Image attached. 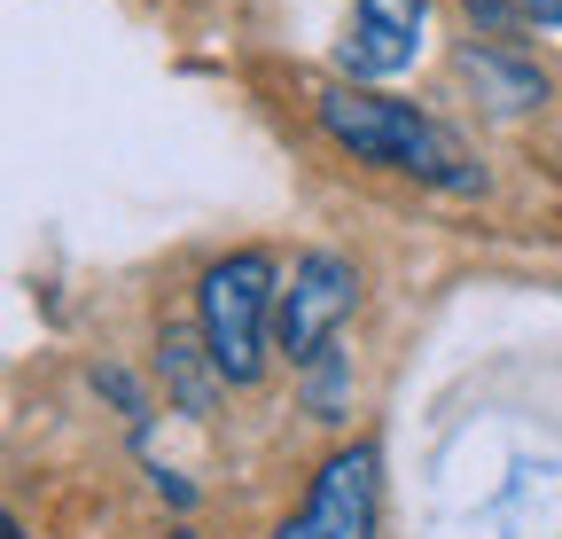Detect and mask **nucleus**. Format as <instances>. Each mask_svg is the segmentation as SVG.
<instances>
[{
  "label": "nucleus",
  "instance_id": "423d86ee",
  "mask_svg": "<svg viewBox=\"0 0 562 539\" xmlns=\"http://www.w3.org/2000/svg\"><path fill=\"white\" fill-rule=\"evenodd\" d=\"M461 71L492 87V110H531V102L547 94V79L531 71V63H508V55H492V47H469Z\"/></svg>",
  "mask_w": 562,
  "mask_h": 539
},
{
  "label": "nucleus",
  "instance_id": "6e6552de",
  "mask_svg": "<svg viewBox=\"0 0 562 539\" xmlns=\"http://www.w3.org/2000/svg\"><path fill=\"white\" fill-rule=\"evenodd\" d=\"M165 539H188V531H165Z\"/></svg>",
  "mask_w": 562,
  "mask_h": 539
},
{
  "label": "nucleus",
  "instance_id": "f257e3e1",
  "mask_svg": "<svg viewBox=\"0 0 562 539\" xmlns=\"http://www.w3.org/2000/svg\"><path fill=\"white\" fill-rule=\"evenodd\" d=\"M313 117H321V133L336 149H351L360 165H383V172H406V180H422V188H476L484 172H476V157L461 149V133L446 125V117H430V110H414V102H398V94H375V87H321V102H313Z\"/></svg>",
  "mask_w": 562,
  "mask_h": 539
},
{
  "label": "nucleus",
  "instance_id": "0eeeda50",
  "mask_svg": "<svg viewBox=\"0 0 562 539\" xmlns=\"http://www.w3.org/2000/svg\"><path fill=\"white\" fill-rule=\"evenodd\" d=\"M516 16H531V24H554V32H562V0H516Z\"/></svg>",
  "mask_w": 562,
  "mask_h": 539
},
{
  "label": "nucleus",
  "instance_id": "20e7f679",
  "mask_svg": "<svg viewBox=\"0 0 562 539\" xmlns=\"http://www.w3.org/2000/svg\"><path fill=\"white\" fill-rule=\"evenodd\" d=\"M351 305H360V274H351V258L336 250H305L290 266V290H281V313H273V345L281 360H321L328 336L351 321Z\"/></svg>",
  "mask_w": 562,
  "mask_h": 539
},
{
  "label": "nucleus",
  "instance_id": "39448f33",
  "mask_svg": "<svg viewBox=\"0 0 562 539\" xmlns=\"http://www.w3.org/2000/svg\"><path fill=\"white\" fill-rule=\"evenodd\" d=\"M430 32V0H351V40H344V71L351 79H391L422 55Z\"/></svg>",
  "mask_w": 562,
  "mask_h": 539
},
{
  "label": "nucleus",
  "instance_id": "7ed1b4c3",
  "mask_svg": "<svg viewBox=\"0 0 562 539\" xmlns=\"http://www.w3.org/2000/svg\"><path fill=\"white\" fill-rule=\"evenodd\" d=\"M375 516H383V461H375V446H336L313 469L297 516L273 539H375Z\"/></svg>",
  "mask_w": 562,
  "mask_h": 539
},
{
  "label": "nucleus",
  "instance_id": "f03ea898",
  "mask_svg": "<svg viewBox=\"0 0 562 539\" xmlns=\"http://www.w3.org/2000/svg\"><path fill=\"white\" fill-rule=\"evenodd\" d=\"M273 282L281 274L266 250H235L220 266H203V282H195V336H203V360L227 383H258V368H266V336L281 313Z\"/></svg>",
  "mask_w": 562,
  "mask_h": 539
}]
</instances>
